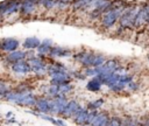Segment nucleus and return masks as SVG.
<instances>
[{"label":"nucleus","instance_id":"20e7f679","mask_svg":"<svg viewBox=\"0 0 149 126\" xmlns=\"http://www.w3.org/2000/svg\"><path fill=\"white\" fill-rule=\"evenodd\" d=\"M137 12H139V7L135 6H129L125 8L120 16V24L122 27H134Z\"/></svg>","mask_w":149,"mask_h":126},{"label":"nucleus","instance_id":"a211bd4d","mask_svg":"<svg viewBox=\"0 0 149 126\" xmlns=\"http://www.w3.org/2000/svg\"><path fill=\"white\" fill-rule=\"evenodd\" d=\"M26 55H27V52H24V51L15 50V51H12V52L8 54L7 61L8 62H12V63H16L19 61H23L26 58Z\"/></svg>","mask_w":149,"mask_h":126},{"label":"nucleus","instance_id":"423d86ee","mask_svg":"<svg viewBox=\"0 0 149 126\" xmlns=\"http://www.w3.org/2000/svg\"><path fill=\"white\" fill-rule=\"evenodd\" d=\"M68 99L65 96H57L55 98H50V108L51 114H63L65 106L68 104Z\"/></svg>","mask_w":149,"mask_h":126},{"label":"nucleus","instance_id":"2f4dec72","mask_svg":"<svg viewBox=\"0 0 149 126\" xmlns=\"http://www.w3.org/2000/svg\"><path fill=\"white\" fill-rule=\"evenodd\" d=\"M148 62H149V56H148Z\"/></svg>","mask_w":149,"mask_h":126},{"label":"nucleus","instance_id":"f257e3e1","mask_svg":"<svg viewBox=\"0 0 149 126\" xmlns=\"http://www.w3.org/2000/svg\"><path fill=\"white\" fill-rule=\"evenodd\" d=\"M5 99L10 102V103H14V104H17V105H21V106H27V107H33L36 105V97L30 93V92H21V91H9L6 96H5Z\"/></svg>","mask_w":149,"mask_h":126},{"label":"nucleus","instance_id":"0eeeda50","mask_svg":"<svg viewBox=\"0 0 149 126\" xmlns=\"http://www.w3.org/2000/svg\"><path fill=\"white\" fill-rule=\"evenodd\" d=\"M28 63H29V65H30L31 71H34L35 74H37V75H40V76H43V75L48 74L47 65H45V63H44L41 58L30 57V58L28 60Z\"/></svg>","mask_w":149,"mask_h":126},{"label":"nucleus","instance_id":"9b49d317","mask_svg":"<svg viewBox=\"0 0 149 126\" xmlns=\"http://www.w3.org/2000/svg\"><path fill=\"white\" fill-rule=\"evenodd\" d=\"M40 2V0H22L21 1V13L23 15H30L34 13L36 5Z\"/></svg>","mask_w":149,"mask_h":126},{"label":"nucleus","instance_id":"dca6fc26","mask_svg":"<svg viewBox=\"0 0 149 126\" xmlns=\"http://www.w3.org/2000/svg\"><path fill=\"white\" fill-rule=\"evenodd\" d=\"M19 9H21V1L20 0H9L7 2V7L2 15H9V14L16 13Z\"/></svg>","mask_w":149,"mask_h":126},{"label":"nucleus","instance_id":"a878e982","mask_svg":"<svg viewBox=\"0 0 149 126\" xmlns=\"http://www.w3.org/2000/svg\"><path fill=\"white\" fill-rule=\"evenodd\" d=\"M40 2H41V5H43L47 9H50V8H52V7L56 6V4L58 2V0H40Z\"/></svg>","mask_w":149,"mask_h":126},{"label":"nucleus","instance_id":"f3484780","mask_svg":"<svg viewBox=\"0 0 149 126\" xmlns=\"http://www.w3.org/2000/svg\"><path fill=\"white\" fill-rule=\"evenodd\" d=\"M50 56L52 57H68L71 55V51L65 49V48H61V47H52L50 52H49Z\"/></svg>","mask_w":149,"mask_h":126},{"label":"nucleus","instance_id":"412c9836","mask_svg":"<svg viewBox=\"0 0 149 126\" xmlns=\"http://www.w3.org/2000/svg\"><path fill=\"white\" fill-rule=\"evenodd\" d=\"M41 44V41L37 37H27L23 42V48L26 49H35L38 48Z\"/></svg>","mask_w":149,"mask_h":126},{"label":"nucleus","instance_id":"393cba45","mask_svg":"<svg viewBox=\"0 0 149 126\" xmlns=\"http://www.w3.org/2000/svg\"><path fill=\"white\" fill-rule=\"evenodd\" d=\"M8 92H9V86H8L5 82L0 80V98H1V97L5 98V96H6Z\"/></svg>","mask_w":149,"mask_h":126},{"label":"nucleus","instance_id":"bb28decb","mask_svg":"<svg viewBox=\"0 0 149 126\" xmlns=\"http://www.w3.org/2000/svg\"><path fill=\"white\" fill-rule=\"evenodd\" d=\"M108 126H122V123L119 118L116 117H112L111 120H109V125Z\"/></svg>","mask_w":149,"mask_h":126},{"label":"nucleus","instance_id":"4be33fe9","mask_svg":"<svg viewBox=\"0 0 149 126\" xmlns=\"http://www.w3.org/2000/svg\"><path fill=\"white\" fill-rule=\"evenodd\" d=\"M102 104H104V99L99 98V99H95L93 102H90L87 104V107L86 108H88L90 111H97L100 106H102Z\"/></svg>","mask_w":149,"mask_h":126},{"label":"nucleus","instance_id":"f8f14e48","mask_svg":"<svg viewBox=\"0 0 149 126\" xmlns=\"http://www.w3.org/2000/svg\"><path fill=\"white\" fill-rule=\"evenodd\" d=\"M80 107H81V106L79 105L78 102H76V100H69L62 116H63L64 118H72V117L77 113V111H78Z\"/></svg>","mask_w":149,"mask_h":126},{"label":"nucleus","instance_id":"b1692460","mask_svg":"<svg viewBox=\"0 0 149 126\" xmlns=\"http://www.w3.org/2000/svg\"><path fill=\"white\" fill-rule=\"evenodd\" d=\"M47 93H48V96H49L50 98H55V97L59 96L58 86H57V85H51V84H50V86H48V89H47Z\"/></svg>","mask_w":149,"mask_h":126},{"label":"nucleus","instance_id":"cd10ccee","mask_svg":"<svg viewBox=\"0 0 149 126\" xmlns=\"http://www.w3.org/2000/svg\"><path fill=\"white\" fill-rule=\"evenodd\" d=\"M136 89H137V84H136L134 80L129 82V83L126 85V90H127V91H135Z\"/></svg>","mask_w":149,"mask_h":126},{"label":"nucleus","instance_id":"5701e85b","mask_svg":"<svg viewBox=\"0 0 149 126\" xmlns=\"http://www.w3.org/2000/svg\"><path fill=\"white\" fill-rule=\"evenodd\" d=\"M58 86V91H59V96H65L66 93H69L70 91H72L73 86L70 83H65L62 85H57Z\"/></svg>","mask_w":149,"mask_h":126},{"label":"nucleus","instance_id":"1a4fd4ad","mask_svg":"<svg viewBox=\"0 0 149 126\" xmlns=\"http://www.w3.org/2000/svg\"><path fill=\"white\" fill-rule=\"evenodd\" d=\"M70 78H71V76L68 71H59V72H56V74L51 75L50 84L51 85H62V84L69 83Z\"/></svg>","mask_w":149,"mask_h":126},{"label":"nucleus","instance_id":"6e6552de","mask_svg":"<svg viewBox=\"0 0 149 126\" xmlns=\"http://www.w3.org/2000/svg\"><path fill=\"white\" fill-rule=\"evenodd\" d=\"M148 18H149V4L139 8V12H137V15H136V19H135L134 27H141L142 24H144L146 22H148Z\"/></svg>","mask_w":149,"mask_h":126},{"label":"nucleus","instance_id":"7ed1b4c3","mask_svg":"<svg viewBox=\"0 0 149 126\" xmlns=\"http://www.w3.org/2000/svg\"><path fill=\"white\" fill-rule=\"evenodd\" d=\"M97 113H98V111H90L88 108L80 107L77 111V113L72 117V119L77 125L86 126V125H91V123Z\"/></svg>","mask_w":149,"mask_h":126},{"label":"nucleus","instance_id":"ddd939ff","mask_svg":"<svg viewBox=\"0 0 149 126\" xmlns=\"http://www.w3.org/2000/svg\"><path fill=\"white\" fill-rule=\"evenodd\" d=\"M109 120H111V118L108 117V113L100 112V113L95 114V117L93 118V120H92L90 126H108L109 125Z\"/></svg>","mask_w":149,"mask_h":126},{"label":"nucleus","instance_id":"aec40b11","mask_svg":"<svg viewBox=\"0 0 149 126\" xmlns=\"http://www.w3.org/2000/svg\"><path fill=\"white\" fill-rule=\"evenodd\" d=\"M51 48H52V42L50 40H44L37 48V52L40 55H49Z\"/></svg>","mask_w":149,"mask_h":126},{"label":"nucleus","instance_id":"39448f33","mask_svg":"<svg viewBox=\"0 0 149 126\" xmlns=\"http://www.w3.org/2000/svg\"><path fill=\"white\" fill-rule=\"evenodd\" d=\"M122 8H109L107 9L104 15H102V19H101V24L105 27V28H111L115 24L116 20L119 19V16H121V13H122Z\"/></svg>","mask_w":149,"mask_h":126},{"label":"nucleus","instance_id":"7c9ffc66","mask_svg":"<svg viewBox=\"0 0 149 126\" xmlns=\"http://www.w3.org/2000/svg\"><path fill=\"white\" fill-rule=\"evenodd\" d=\"M144 126H149V118H148V120H147V123H146V125Z\"/></svg>","mask_w":149,"mask_h":126},{"label":"nucleus","instance_id":"2eb2a0df","mask_svg":"<svg viewBox=\"0 0 149 126\" xmlns=\"http://www.w3.org/2000/svg\"><path fill=\"white\" fill-rule=\"evenodd\" d=\"M17 47H19V41L15 38H6L1 43V49L5 51H8V52L15 51Z\"/></svg>","mask_w":149,"mask_h":126},{"label":"nucleus","instance_id":"6ab92c4d","mask_svg":"<svg viewBox=\"0 0 149 126\" xmlns=\"http://www.w3.org/2000/svg\"><path fill=\"white\" fill-rule=\"evenodd\" d=\"M101 85H102V83L100 82V79L98 77H92L86 83V89L88 91H91V92H97V91H100Z\"/></svg>","mask_w":149,"mask_h":126},{"label":"nucleus","instance_id":"c756f323","mask_svg":"<svg viewBox=\"0 0 149 126\" xmlns=\"http://www.w3.org/2000/svg\"><path fill=\"white\" fill-rule=\"evenodd\" d=\"M12 116H13V112H7V113H6V118H7V119H9Z\"/></svg>","mask_w":149,"mask_h":126},{"label":"nucleus","instance_id":"f03ea898","mask_svg":"<svg viewBox=\"0 0 149 126\" xmlns=\"http://www.w3.org/2000/svg\"><path fill=\"white\" fill-rule=\"evenodd\" d=\"M76 61L81 63L86 68H98L101 66L106 61L105 57L100 54H94L91 51H81L74 56Z\"/></svg>","mask_w":149,"mask_h":126},{"label":"nucleus","instance_id":"9d476101","mask_svg":"<svg viewBox=\"0 0 149 126\" xmlns=\"http://www.w3.org/2000/svg\"><path fill=\"white\" fill-rule=\"evenodd\" d=\"M35 108H36V111H37L38 113H42V114L51 113V108H50V99H49V98H45V97L38 98V99L36 100Z\"/></svg>","mask_w":149,"mask_h":126},{"label":"nucleus","instance_id":"c85d7f7f","mask_svg":"<svg viewBox=\"0 0 149 126\" xmlns=\"http://www.w3.org/2000/svg\"><path fill=\"white\" fill-rule=\"evenodd\" d=\"M73 1H76V0H58V2H61V4H69V2H73Z\"/></svg>","mask_w":149,"mask_h":126},{"label":"nucleus","instance_id":"4468645a","mask_svg":"<svg viewBox=\"0 0 149 126\" xmlns=\"http://www.w3.org/2000/svg\"><path fill=\"white\" fill-rule=\"evenodd\" d=\"M12 70L15 74H20V75H26L29 71H31L28 61H19L16 63H13L12 64Z\"/></svg>","mask_w":149,"mask_h":126}]
</instances>
